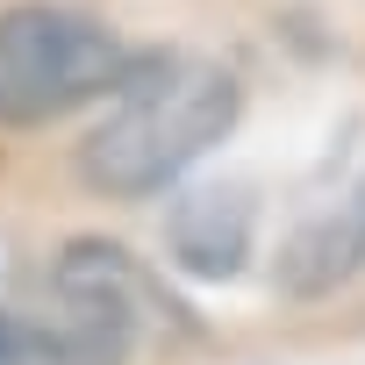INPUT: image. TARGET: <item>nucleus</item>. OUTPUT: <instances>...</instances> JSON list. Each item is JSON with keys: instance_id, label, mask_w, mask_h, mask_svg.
<instances>
[{"instance_id": "obj_4", "label": "nucleus", "mask_w": 365, "mask_h": 365, "mask_svg": "<svg viewBox=\"0 0 365 365\" xmlns=\"http://www.w3.org/2000/svg\"><path fill=\"white\" fill-rule=\"evenodd\" d=\"M358 272H365V179L344 187L336 201H322V208L279 244L272 279H279V294L315 301V294H336V287L358 279Z\"/></svg>"}, {"instance_id": "obj_3", "label": "nucleus", "mask_w": 365, "mask_h": 365, "mask_svg": "<svg viewBox=\"0 0 365 365\" xmlns=\"http://www.w3.org/2000/svg\"><path fill=\"white\" fill-rule=\"evenodd\" d=\"M51 329L65 336L72 365H122L136 351V336L158 322V287L143 279V265L122 244L79 237L58 251L51 265V301H43Z\"/></svg>"}, {"instance_id": "obj_1", "label": "nucleus", "mask_w": 365, "mask_h": 365, "mask_svg": "<svg viewBox=\"0 0 365 365\" xmlns=\"http://www.w3.org/2000/svg\"><path fill=\"white\" fill-rule=\"evenodd\" d=\"M244 86L215 58H143L115 93L108 115L79 143L86 187L108 201H143L165 194L187 165H201L230 129H237Z\"/></svg>"}, {"instance_id": "obj_2", "label": "nucleus", "mask_w": 365, "mask_h": 365, "mask_svg": "<svg viewBox=\"0 0 365 365\" xmlns=\"http://www.w3.org/2000/svg\"><path fill=\"white\" fill-rule=\"evenodd\" d=\"M143 58L86 8L15 0L0 8V129H43L86 101H108Z\"/></svg>"}, {"instance_id": "obj_5", "label": "nucleus", "mask_w": 365, "mask_h": 365, "mask_svg": "<svg viewBox=\"0 0 365 365\" xmlns=\"http://www.w3.org/2000/svg\"><path fill=\"white\" fill-rule=\"evenodd\" d=\"M172 258L187 265V272H201V279H230L244 258H251V201L244 194H222V187H208V194H187L172 208Z\"/></svg>"}]
</instances>
